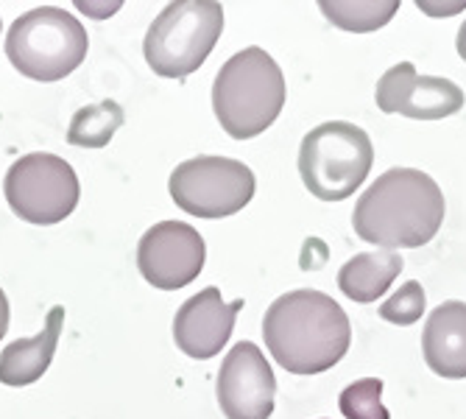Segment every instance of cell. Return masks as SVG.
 I'll return each instance as SVG.
<instances>
[{
  "mask_svg": "<svg viewBox=\"0 0 466 419\" xmlns=\"http://www.w3.org/2000/svg\"><path fill=\"white\" fill-rule=\"evenodd\" d=\"M263 339L274 361L290 374H321L341 361L352 344L344 308L321 291H288L271 302Z\"/></svg>",
  "mask_w": 466,
  "mask_h": 419,
  "instance_id": "cell-1",
  "label": "cell"
},
{
  "mask_svg": "<svg viewBox=\"0 0 466 419\" xmlns=\"http://www.w3.org/2000/svg\"><path fill=\"white\" fill-rule=\"evenodd\" d=\"M444 210V193L431 174L391 168L358 199L352 227L380 249H419L441 230Z\"/></svg>",
  "mask_w": 466,
  "mask_h": 419,
  "instance_id": "cell-2",
  "label": "cell"
},
{
  "mask_svg": "<svg viewBox=\"0 0 466 419\" xmlns=\"http://www.w3.org/2000/svg\"><path fill=\"white\" fill-rule=\"evenodd\" d=\"M285 76L271 54L251 46L229 56L213 84V109L235 140L263 135L285 107Z\"/></svg>",
  "mask_w": 466,
  "mask_h": 419,
  "instance_id": "cell-3",
  "label": "cell"
},
{
  "mask_svg": "<svg viewBox=\"0 0 466 419\" xmlns=\"http://www.w3.org/2000/svg\"><path fill=\"white\" fill-rule=\"evenodd\" d=\"M224 31V9L213 0H174L148 26L143 54L162 78H187L213 54Z\"/></svg>",
  "mask_w": 466,
  "mask_h": 419,
  "instance_id": "cell-4",
  "label": "cell"
},
{
  "mask_svg": "<svg viewBox=\"0 0 466 419\" xmlns=\"http://www.w3.org/2000/svg\"><path fill=\"white\" fill-rule=\"evenodd\" d=\"M87 28L59 6L25 12L6 36L9 62L34 81H62L87 59Z\"/></svg>",
  "mask_w": 466,
  "mask_h": 419,
  "instance_id": "cell-5",
  "label": "cell"
},
{
  "mask_svg": "<svg viewBox=\"0 0 466 419\" xmlns=\"http://www.w3.org/2000/svg\"><path fill=\"white\" fill-rule=\"evenodd\" d=\"M374 146L355 123L329 120L305 135L299 146V177L321 201L350 199L369 177Z\"/></svg>",
  "mask_w": 466,
  "mask_h": 419,
  "instance_id": "cell-6",
  "label": "cell"
},
{
  "mask_svg": "<svg viewBox=\"0 0 466 419\" xmlns=\"http://www.w3.org/2000/svg\"><path fill=\"white\" fill-rule=\"evenodd\" d=\"M254 174L240 159L229 157H193L174 168L167 190L179 210L196 219L235 216L254 199Z\"/></svg>",
  "mask_w": 466,
  "mask_h": 419,
  "instance_id": "cell-7",
  "label": "cell"
},
{
  "mask_svg": "<svg viewBox=\"0 0 466 419\" xmlns=\"http://www.w3.org/2000/svg\"><path fill=\"white\" fill-rule=\"evenodd\" d=\"M4 193L20 221L51 227L65 221L81 196L73 165L56 154H25L6 171Z\"/></svg>",
  "mask_w": 466,
  "mask_h": 419,
  "instance_id": "cell-8",
  "label": "cell"
},
{
  "mask_svg": "<svg viewBox=\"0 0 466 419\" xmlns=\"http://www.w3.org/2000/svg\"><path fill=\"white\" fill-rule=\"evenodd\" d=\"M207 261L204 238L185 221L154 224L137 246V269L159 291H179L190 285Z\"/></svg>",
  "mask_w": 466,
  "mask_h": 419,
  "instance_id": "cell-9",
  "label": "cell"
},
{
  "mask_svg": "<svg viewBox=\"0 0 466 419\" xmlns=\"http://www.w3.org/2000/svg\"><path fill=\"white\" fill-rule=\"evenodd\" d=\"M383 115H405L413 120H441L463 109V90L441 76H419L410 62L386 70L374 90Z\"/></svg>",
  "mask_w": 466,
  "mask_h": 419,
  "instance_id": "cell-10",
  "label": "cell"
},
{
  "mask_svg": "<svg viewBox=\"0 0 466 419\" xmlns=\"http://www.w3.org/2000/svg\"><path fill=\"white\" fill-rule=\"evenodd\" d=\"M216 392L227 419H268L274 414L277 377L258 344L240 342L229 350Z\"/></svg>",
  "mask_w": 466,
  "mask_h": 419,
  "instance_id": "cell-11",
  "label": "cell"
},
{
  "mask_svg": "<svg viewBox=\"0 0 466 419\" xmlns=\"http://www.w3.org/2000/svg\"><path fill=\"white\" fill-rule=\"evenodd\" d=\"M240 308H243V300H235L227 305L216 285L198 291L196 297H190L177 311V319H174L177 347L196 361H207L218 355L229 342Z\"/></svg>",
  "mask_w": 466,
  "mask_h": 419,
  "instance_id": "cell-12",
  "label": "cell"
},
{
  "mask_svg": "<svg viewBox=\"0 0 466 419\" xmlns=\"http://www.w3.org/2000/svg\"><path fill=\"white\" fill-rule=\"evenodd\" d=\"M421 353L428 366L447 381L466 377V302H441L421 332Z\"/></svg>",
  "mask_w": 466,
  "mask_h": 419,
  "instance_id": "cell-13",
  "label": "cell"
},
{
  "mask_svg": "<svg viewBox=\"0 0 466 419\" xmlns=\"http://www.w3.org/2000/svg\"><path fill=\"white\" fill-rule=\"evenodd\" d=\"M62 324H65V308L56 305V308H51L46 327H42L34 339H17L0 353V383L4 386L36 383L39 377L48 372V366L56 355Z\"/></svg>",
  "mask_w": 466,
  "mask_h": 419,
  "instance_id": "cell-14",
  "label": "cell"
},
{
  "mask_svg": "<svg viewBox=\"0 0 466 419\" xmlns=\"http://www.w3.org/2000/svg\"><path fill=\"white\" fill-rule=\"evenodd\" d=\"M402 258L397 251L377 249V251H360L352 261H347L338 271V288L352 302L369 305L377 302L383 293L394 285V280L402 271Z\"/></svg>",
  "mask_w": 466,
  "mask_h": 419,
  "instance_id": "cell-15",
  "label": "cell"
},
{
  "mask_svg": "<svg viewBox=\"0 0 466 419\" xmlns=\"http://www.w3.org/2000/svg\"><path fill=\"white\" fill-rule=\"evenodd\" d=\"M123 126V109L117 101H101L93 107H84L73 115L70 129H67V143L78 148H104L115 132Z\"/></svg>",
  "mask_w": 466,
  "mask_h": 419,
  "instance_id": "cell-16",
  "label": "cell"
},
{
  "mask_svg": "<svg viewBox=\"0 0 466 419\" xmlns=\"http://www.w3.org/2000/svg\"><path fill=\"white\" fill-rule=\"evenodd\" d=\"M319 9L332 26L360 34V31L383 28L400 12V4L397 0H389V4H377V0L363 4V0H358V4H321Z\"/></svg>",
  "mask_w": 466,
  "mask_h": 419,
  "instance_id": "cell-17",
  "label": "cell"
},
{
  "mask_svg": "<svg viewBox=\"0 0 466 419\" xmlns=\"http://www.w3.org/2000/svg\"><path fill=\"white\" fill-rule=\"evenodd\" d=\"M338 405L347 419H391L389 408L383 405V381L380 377L350 383L338 397Z\"/></svg>",
  "mask_w": 466,
  "mask_h": 419,
  "instance_id": "cell-18",
  "label": "cell"
},
{
  "mask_svg": "<svg viewBox=\"0 0 466 419\" xmlns=\"http://www.w3.org/2000/svg\"><path fill=\"white\" fill-rule=\"evenodd\" d=\"M425 308H428L425 288H421L416 280H408L400 291H394L391 297L380 305V319H386L397 327H408L421 319Z\"/></svg>",
  "mask_w": 466,
  "mask_h": 419,
  "instance_id": "cell-19",
  "label": "cell"
},
{
  "mask_svg": "<svg viewBox=\"0 0 466 419\" xmlns=\"http://www.w3.org/2000/svg\"><path fill=\"white\" fill-rule=\"evenodd\" d=\"M6 330H9V300L4 288H0V339L6 335Z\"/></svg>",
  "mask_w": 466,
  "mask_h": 419,
  "instance_id": "cell-20",
  "label": "cell"
},
{
  "mask_svg": "<svg viewBox=\"0 0 466 419\" xmlns=\"http://www.w3.org/2000/svg\"><path fill=\"white\" fill-rule=\"evenodd\" d=\"M455 48H458V56L466 62V20H463L461 31H458V42H455Z\"/></svg>",
  "mask_w": 466,
  "mask_h": 419,
  "instance_id": "cell-21",
  "label": "cell"
}]
</instances>
